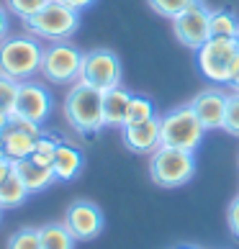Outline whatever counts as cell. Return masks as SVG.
I'll return each mask as SVG.
<instances>
[{
    "instance_id": "obj_15",
    "label": "cell",
    "mask_w": 239,
    "mask_h": 249,
    "mask_svg": "<svg viewBox=\"0 0 239 249\" xmlns=\"http://www.w3.org/2000/svg\"><path fill=\"white\" fill-rule=\"evenodd\" d=\"M36 139H39V136H31V134L21 131V128H16L13 124H8L3 131H0V152H3V157L11 162L26 160V157H31Z\"/></svg>"
},
{
    "instance_id": "obj_31",
    "label": "cell",
    "mask_w": 239,
    "mask_h": 249,
    "mask_svg": "<svg viewBox=\"0 0 239 249\" xmlns=\"http://www.w3.org/2000/svg\"><path fill=\"white\" fill-rule=\"evenodd\" d=\"M11 172H13V162L5 160V157H0V182H3Z\"/></svg>"
},
{
    "instance_id": "obj_20",
    "label": "cell",
    "mask_w": 239,
    "mask_h": 249,
    "mask_svg": "<svg viewBox=\"0 0 239 249\" xmlns=\"http://www.w3.org/2000/svg\"><path fill=\"white\" fill-rule=\"evenodd\" d=\"M211 36L214 39H237L239 34V21L232 11H224V8H219V11H211Z\"/></svg>"
},
{
    "instance_id": "obj_7",
    "label": "cell",
    "mask_w": 239,
    "mask_h": 249,
    "mask_svg": "<svg viewBox=\"0 0 239 249\" xmlns=\"http://www.w3.org/2000/svg\"><path fill=\"white\" fill-rule=\"evenodd\" d=\"M82 67V52L72 41H52L44 47L39 75L49 85H75L80 80Z\"/></svg>"
},
{
    "instance_id": "obj_29",
    "label": "cell",
    "mask_w": 239,
    "mask_h": 249,
    "mask_svg": "<svg viewBox=\"0 0 239 249\" xmlns=\"http://www.w3.org/2000/svg\"><path fill=\"white\" fill-rule=\"evenodd\" d=\"M57 3L67 5V8H72V11H77V13H82L85 8H90V5H93L95 0H57Z\"/></svg>"
},
{
    "instance_id": "obj_23",
    "label": "cell",
    "mask_w": 239,
    "mask_h": 249,
    "mask_svg": "<svg viewBox=\"0 0 239 249\" xmlns=\"http://www.w3.org/2000/svg\"><path fill=\"white\" fill-rule=\"evenodd\" d=\"M59 146V139L57 136H52L44 131L39 139H36L34 144V152H31V160H36L39 164H47V167H52V160H54V152H57Z\"/></svg>"
},
{
    "instance_id": "obj_24",
    "label": "cell",
    "mask_w": 239,
    "mask_h": 249,
    "mask_svg": "<svg viewBox=\"0 0 239 249\" xmlns=\"http://www.w3.org/2000/svg\"><path fill=\"white\" fill-rule=\"evenodd\" d=\"M47 3L49 0H5V8L11 16L18 18V21H29V18L39 13Z\"/></svg>"
},
{
    "instance_id": "obj_11",
    "label": "cell",
    "mask_w": 239,
    "mask_h": 249,
    "mask_svg": "<svg viewBox=\"0 0 239 249\" xmlns=\"http://www.w3.org/2000/svg\"><path fill=\"white\" fill-rule=\"evenodd\" d=\"M54 108V98L49 93V88H44L36 80H26L18 82V95H16V108L13 113L21 118H29L34 124H44L49 118Z\"/></svg>"
},
{
    "instance_id": "obj_35",
    "label": "cell",
    "mask_w": 239,
    "mask_h": 249,
    "mask_svg": "<svg viewBox=\"0 0 239 249\" xmlns=\"http://www.w3.org/2000/svg\"><path fill=\"white\" fill-rule=\"evenodd\" d=\"M0 218H3V208H0Z\"/></svg>"
},
{
    "instance_id": "obj_32",
    "label": "cell",
    "mask_w": 239,
    "mask_h": 249,
    "mask_svg": "<svg viewBox=\"0 0 239 249\" xmlns=\"http://www.w3.org/2000/svg\"><path fill=\"white\" fill-rule=\"evenodd\" d=\"M8 121H11V113H8V110H3V108H0V131H3V128L8 126Z\"/></svg>"
},
{
    "instance_id": "obj_26",
    "label": "cell",
    "mask_w": 239,
    "mask_h": 249,
    "mask_svg": "<svg viewBox=\"0 0 239 249\" xmlns=\"http://www.w3.org/2000/svg\"><path fill=\"white\" fill-rule=\"evenodd\" d=\"M224 131L232 136H239V90H232L226 98V118H224Z\"/></svg>"
},
{
    "instance_id": "obj_8",
    "label": "cell",
    "mask_w": 239,
    "mask_h": 249,
    "mask_svg": "<svg viewBox=\"0 0 239 249\" xmlns=\"http://www.w3.org/2000/svg\"><path fill=\"white\" fill-rule=\"evenodd\" d=\"M124 67L118 54L111 49H90L82 52V67H80V82L98 90H111L121 85Z\"/></svg>"
},
{
    "instance_id": "obj_25",
    "label": "cell",
    "mask_w": 239,
    "mask_h": 249,
    "mask_svg": "<svg viewBox=\"0 0 239 249\" xmlns=\"http://www.w3.org/2000/svg\"><path fill=\"white\" fill-rule=\"evenodd\" d=\"M147 3H149V8H152L157 16L172 21V18H178L183 11H185L193 0H147Z\"/></svg>"
},
{
    "instance_id": "obj_30",
    "label": "cell",
    "mask_w": 239,
    "mask_h": 249,
    "mask_svg": "<svg viewBox=\"0 0 239 249\" xmlns=\"http://www.w3.org/2000/svg\"><path fill=\"white\" fill-rule=\"evenodd\" d=\"M8 16H11V13H8V8L0 5V41L5 39V36H8V29H11V26H8Z\"/></svg>"
},
{
    "instance_id": "obj_10",
    "label": "cell",
    "mask_w": 239,
    "mask_h": 249,
    "mask_svg": "<svg viewBox=\"0 0 239 249\" xmlns=\"http://www.w3.org/2000/svg\"><path fill=\"white\" fill-rule=\"evenodd\" d=\"M62 224L67 226V231L75 236V242H93L95 236H100L106 226L103 211H100L93 200H75L70 203L64 211Z\"/></svg>"
},
{
    "instance_id": "obj_36",
    "label": "cell",
    "mask_w": 239,
    "mask_h": 249,
    "mask_svg": "<svg viewBox=\"0 0 239 249\" xmlns=\"http://www.w3.org/2000/svg\"><path fill=\"white\" fill-rule=\"evenodd\" d=\"M237 44H239V34H237Z\"/></svg>"
},
{
    "instance_id": "obj_16",
    "label": "cell",
    "mask_w": 239,
    "mask_h": 249,
    "mask_svg": "<svg viewBox=\"0 0 239 249\" xmlns=\"http://www.w3.org/2000/svg\"><path fill=\"white\" fill-rule=\"evenodd\" d=\"M129 100H131V93L121 85L111 88V90H103V126L121 128L126 124Z\"/></svg>"
},
{
    "instance_id": "obj_34",
    "label": "cell",
    "mask_w": 239,
    "mask_h": 249,
    "mask_svg": "<svg viewBox=\"0 0 239 249\" xmlns=\"http://www.w3.org/2000/svg\"><path fill=\"white\" fill-rule=\"evenodd\" d=\"M178 249H198V247H178Z\"/></svg>"
},
{
    "instance_id": "obj_6",
    "label": "cell",
    "mask_w": 239,
    "mask_h": 249,
    "mask_svg": "<svg viewBox=\"0 0 239 249\" xmlns=\"http://www.w3.org/2000/svg\"><path fill=\"white\" fill-rule=\"evenodd\" d=\"M196 175V157L193 152L160 146L154 154H149V178L160 188H180L188 185Z\"/></svg>"
},
{
    "instance_id": "obj_4",
    "label": "cell",
    "mask_w": 239,
    "mask_h": 249,
    "mask_svg": "<svg viewBox=\"0 0 239 249\" xmlns=\"http://www.w3.org/2000/svg\"><path fill=\"white\" fill-rule=\"evenodd\" d=\"M23 26H26V34L36 36L39 41H47V44L70 41L80 29V13L57 3V0H49L36 16L23 21Z\"/></svg>"
},
{
    "instance_id": "obj_2",
    "label": "cell",
    "mask_w": 239,
    "mask_h": 249,
    "mask_svg": "<svg viewBox=\"0 0 239 249\" xmlns=\"http://www.w3.org/2000/svg\"><path fill=\"white\" fill-rule=\"evenodd\" d=\"M44 57L41 41L31 34H8L0 41V72L16 82L34 80Z\"/></svg>"
},
{
    "instance_id": "obj_18",
    "label": "cell",
    "mask_w": 239,
    "mask_h": 249,
    "mask_svg": "<svg viewBox=\"0 0 239 249\" xmlns=\"http://www.w3.org/2000/svg\"><path fill=\"white\" fill-rule=\"evenodd\" d=\"M31 193L26 190V185L21 182V178L16 175V167L13 172L8 175V178L0 182V208H18V206H23L26 200H29Z\"/></svg>"
},
{
    "instance_id": "obj_19",
    "label": "cell",
    "mask_w": 239,
    "mask_h": 249,
    "mask_svg": "<svg viewBox=\"0 0 239 249\" xmlns=\"http://www.w3.org/2000/svg\"><path fill=\"white\" fill-rule=\"evenodd\" d=\"M41 249H75V236L67 231L64 224H47L39 229Z\"/></svg>"
},
{
    "instance_id": "obj_33",
    "label": "cell",
    "mask_w": 239,
    "mask_h": 249,
    "mask_svg": "<svg viewBox=\"0 0 239 249\" xmlns=\"http://www.w3.org/2000/svg\"><path fill=\"white\" fill-rule=\"evenodd\" d=\"M232 88H234V90H239V77H237V80L232 82Z\"/></svg>"
},
{
    "instance_id": "obj_37",
    "label": "cell",
    "mask_w": 239,
    "mask_h": 249,
    "mask_svg": "<svg viewBox=\"0 0 239 249\" xmlns=\"http://www.w3.org/2000/svg\"><path fill=\"white\" fill-rule=\"evenodd\" d=\"M237 162H239V160H237Z\"/></svg>"
},
{
    "instance_id": "obj_12",
    "label": "cell",
    "mask_w": 239,
    "mask_h": 249,
    "mask_svg": "<svg viewBox=\"0 0 239 249\" xmlns=\"http://www.w3.org/2000/svg\"><path fill=\"white\" fill-rule=\"evenodd\" d=\"M226 98L229 93L219 88H206L203 93H198L193 98L190 108L196 110L198 121L203 124L206 131H214V128H224V118H226Z\"/></svg>"
},
{
    "instance_id": "obj_9",
    "label": "cell",
    "mask_w": 239,
    "mask_h": 249,
    "mask_svg": "<svg viewBox=\"0 0 239 249\" xmlns=\"http://www.w3.org/2000/svg\"><path fill=\"white\" fill-rule=\"evenodd\" d=\"M211 11L203 5V0H193L178 18H172V31L175 39L193 52H198L211 39Z\"/></svg>"
},
{
    "instance_id": "obj_22",
    "label": "cell",
    "mask_w": 239,
    "mask_h": 249,
    "mask_svg": "<svg viewBox=\"0 0 239 249\" xmlns=\"http://www.w3.org/2000/svg\"><path fill=\"white\" fill-rule=\"evenodd\" d=\"M5 249H41L39 229L26 226V229H18V231H13L11 236H8Z\"/></svg>"
},
{
    "instance_id": "obj_13",
    "label": "cell",
    "mask_w": 239,
    "mask_h": 249,
    "mask_svg": "<svg viewBox=\"0 0 239 249\" xmlns=\"http://www.w3.org/2000/svg\"><path fill=\"white\" fill-rule=\"evenodd\" d=\"M121 139L126 149L134 154H154L162 146L160 142V118H149L142 124H126L121 126Z\"/></svg>"
},
{
    "instance_id": "obj_21",
    "label": "cell",
    "mask_w": 239,
    "mask_h": 249,
    "mask_svg": "<svg viewBox=\"0 0 239 249\" xmlns=\"http://www.w3.org/2000/svg\"><path fill=\"white\" fill-rule=\"evenodd\" d=\"M149 118H157V113H154V103L149 98H144V95H131V100H129V110H126V124H142V121H149Z\"/></svg>"
},
{
    "instance_id": "obj_5",
    "label": "cell",
    "mask_w": 239,
    "mask_h": 249,
    "mask_svg": "<svg viewBox=\"0 0 239 249\" xmlns=\"http://www.w3.org/2000/svg\"><path fill=\"white\" fill-rule=\"evenodd\" d=\"M206 136L203 124L198 121L196 110L190 106H180L167 110L160 116V142L162 146H172V149L183 152H196Z\"/></svg>"
},
{
    "instance_id": "obj_27",
    "label": "cell",
    "mask_w": 239,
    "mask_h": 249,
    "mask_svg": "<svg viewBox=\"0 0 239 249\" xmlns=\"http://www.w3.org/2000/svg\"><path fill=\"white\" fill-rule=\"evenodd\" d=\"M16 95H18V82L0 72V108L8 110V113H13V108H16Z\"/></svg>"
},
{
    "instance_id": "obj_1",
    "label": "cell",
    "mask_w": 239,
    "mask_h": 249,
    "mask_svg": "<svg viewBox=\"0 0 239 249\" xmlns=\"http://www.w3.org/2000/svg\"><path fill=\"white\" fill-rule=\"evenodd\" d=\"M62 113L70 128H75L77 134H98L103 128V90L90 88L77 80L64 95Z\"/></svg>"
},
{
    "instance_id": "obj_28",
    "label": "cell",
    "mask_w": 239,
    "mask_h": 249,
    "mask_svg": "<svg viewBox=\"0 0 239 249\" xmlns=\"http://www.w3.org/2000/svg\"><path fill=\"white\" fill-rule=\"evenodd\" d=\"M226 224H229V231H232L239 239V196L229 203V211H226Z\"/></svg>"
},
{
    "instance_id": "obj_14",
    "label": "cell",
    "mask_w": 239,
    "mask_h": 249,
    "mask_svg": "<svg viewBox=\"0 0 239 249\" xmlns=\"http://www.w3.org/2000/svg\"><path fill=\"white\" fill-rule=\"evenodd\" d=\"M13 167H16V175L21 178V182L26 185V190H29L31 196H34V193L47 190L49 185H54V182H57V178H54V170L47 167V164H39L36 160H31V157L13 162Z\"/></svg>"
},
{
    "instance_id": "obj_3",
    "label": "cell",
    "mask_w": 239,
    "mask_h": 249,
    "mask_svg": "<svg viewBox=\"0 0 239 249\" xmlns=\"http://www.w3.org/2000/svg\"><path fill=\"white\" fill-rule=\"evenodd\" d=\"M198 70L214 85H232L239 77V44L237 39H211L196 52Z\"/></svg>"
},
{
    "instance_id": "obj_17",
    "label": "cell",
    "mask_w": 239,
    "mask_h": 249,
    "mask_svg": "<svg viewBox=\"0 0 239 249\" xmlns=\"http://www.w3.org/2000/svg\"><path fill=\"white\" fill-rule=\"evenodd\" d=\"M82 152L77 149V146L72 144H64L59 142L57 152H54V160H52V170H54V178L62 180V182H70L75 180L80 170H82Z\"/></svg>"
}]
</instances>
